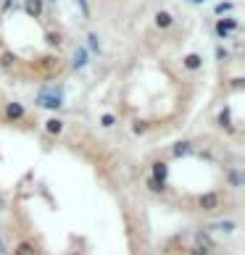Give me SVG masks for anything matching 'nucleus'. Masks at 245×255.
<instances>
[{
    "label": "nucleus",
    "mask_w": 245,
    "mask_h": 255,
    "mask_svg": "<svg viewBox=\"0 0 245 255\" xmlns=\"http://www.w3.org/2000/svg\"><path fill=\"white\" fill-rule=\"evenodd\" d=\"M195 211L198 213H219L224 205H227V192H222V190H206L201 195H195Z\"/></svg>",
    "instance_id": "1"
},
{
    "label": "nucleus",
    "mask_w": 245,
    "mask_h": 255,
    "mask_svg": "<svg viewBox=\"0 0 245 255\" xmlns=\"http://www.w3.org/2000/svg\"><path fill=\"white\" fill-rule=\"evenodd\" d=\"M3 119L8 121V124H26V127L37 124V121H32L29 111L24 108V103H18V100H8V103H3Z\"/></svg>",
    "instance_id": "2"
},
{
    "label": "nucleus",
    "mask_w": 245,
    "mask_h": 255,
    "mask_svg": "<svg viewBox=\"0 0 245 255\" xmlns=\"http://www.w3.org/2000/svg\"><path fill=\"white\" fill-rule=\"evenodd\" d=\"M32 66H34V71L40 74V77H45V79L55 77V74L63 69V63H61L58 55H42V58H37Z\"/></svg>",
    "instance_id": "3"
},
{
    "label": "nucleus",
    "mask_w": 245,
    "mask_h": 255,
    "mask_svg": "<svg viewBox=\"0 0 245 255\" xmlns=\"http://www.w3.org/2000/svg\"><path fill=\"white\" fill-rule=\"evenodd\" d=\"M37 106L40 108H48V111H58L61 106H63V98H61V92H55V90H45V92H40L37 95Z\"/></svg>",
    "instance_id": "4"
},
{
    "label": "nucleus",
    "mask_w": 245,
    "mask_h": 255,
    "mask_svg": "<svg viewBox=\"0 0 245 255\" xmlns=\"http://www.w3.org/2000/svg\"><path fill=\"white\" fill-rule=\"evenodd\" d=\"M240 29V21L238 18H219V21L214 24V32L219 40H230V34L232 32H238Z\"/></svg>",
    "instance_id": "5"
},
{
    "label": "nucleus",
    "mask_w": 245,
    "mask_h": 255,
    "mask_svg": "<svg viewBox=\"0 0 245 255\" xmlns=\"http://www.w3.org/2000/svg\"><path fill=\"white\" fill-rule=\"evenodd\" d=\"M174 24H177V18H174V13H172V11H166V8H161V11H156V16H153V26H156V29L169 32Z\"/></svg>",
    "instance_id": "6"
},
{
    "label": "nucleus",
    "mask_w": 245,
    "mask_h": 255,
    "mask_svg": "<svg viewBox=\"0 0 245 255\" xmlns=\"http://www.w3.org/2000/svg\"><path fill=\"white\" fill-rule=\"evenodd\" d=\"M11 255H42V250L37 248V242L29 240V237H21L16 245H13V253Z\"/></svg>",
    "instance_id": "7"
},
{
    "label": "nucleus",
    "mask_w": 245,
    "mask_h": 255,
    "mask_svg": "<svg viewBox=\"0 0 245 255\" xmlns=\"http://www.w3.org/2000/svg\"><path fill=\"white\" fill-rule=\"evenodd\" d=\"M206 232H219V234H232L235 229H238V221H232V219H222V221H214L209 226H203Z\"/></svg>",
    "instance_id": "8"
},
{
    "label": "nucleus",
    "mask_w": 245,
    "mask_h": 255,
    "mask_svg": "<svg viewBox=\"0 0 245 255\" xmlns=\"http://www.w3.org/2000/svg\"><path fill=\"white\" fill-rule=\"evenodd\" d=\"M195 248H203V250L214 253V250H216V240L211 237V232L198 229V232H195Z\"/></svg>",
    "instance_id": "9"
},
{
    "label": "nucleus",
    "mask_w": 245,
    "mask_h": 255,
    "mask_svg": "<svg viewBox=\"0 0 245 255\" xmlns=\"http://www.w3.org/2000/svg\"><path fill=\"white\" fill-rule=\"evenodd\" d=\"M24 13L29 18H42L45 16V0H24Z\"/></svg>",
    "instance_id": "10"
},
{
    "label": "nucleus",
    "mask_w": 245,
    "mask_h": 255,
    "mask_svg": "<svg viewBox=\"0 0 245 255\" xmlns=\"http://www.w3.org/2000/svg\"><path fill=\"white\" fill-rule=\"evenodd\" d=\"M216 127L224 129L227 134H235V131H238V127H235V121H232V116H230V108H222V111H219V116H216Z\"/></svg>",
    "instance_id": "11"
},
{
    "label": "nucleus",
    "mask_w": 245,
    "mask_h": 255,
    "mask_svg": "<svg viewBox=\"0 0 245 255\" xmlns=\"http://www.w3.org/2000/svg\"><path fill=\"white\" fill-rule=\"evenodd\" d=\"M42 129L48 131L50 137H61V134H63V129H66V124H63L58 116H50L48 121H42Z\"/></svg>",
    "instance_id": "12"
},
{
    "label": "nucleus",
    "mask_w": 245,
    "mask_h": 255,
    "mask_svg": "<svg viewBox=\"0 0 245 255\" xmlns=\"http://www.w3.org/2000/svg\"><path fill=\"white\" fill-rule=\"evenodd\" d=\"M182 69H187V71H201V69H203V55H201V53H187V55H182Z\"/></svg>",
    "instance_id": "13"
},
{
    "label": "nucleus",
    "mask_w": 245,
    "mask_h": 255,
    "mask_svg": "<svg viewBox=\"0 0 245 255\" xmlns=\"http://www.w3.org/2000/svg\"><path fill=\"white\" fill-rule=\"evenodd\" d=\"M150 176L158 179V182H166L169 179V163L166 160H153V163H150Z\"/></svg>",
    "instance_id": "14"
},
{
    "label": "nucleus",
    "mask_w": 245,
    "mask_h": 255,
    "mask_svg": "<svg viewBox=\"0 0 245 255\" xmlns=\"http://www.w3.org/2000/svg\"><path fill=\"white\" fill-rule=\"evenodd\" d=\"M16 66H18V58H16V53L5 50V48H0V69H5V71H13Z\"/></svg>",
    "instance_id": "15"
},
{
    "label": "nucleus",
    "mask_w": 245,
    "mask_h": 255,
    "mask_svg": "<svg viewBox=\"0 0 245 255\" xmlns=\"http://www.w3.org/2000/svg\"><path fill=\"white\" fill-rule=\"evenodd\" d=\"M193 150H195L193 139H182V142H177V145L172 147V155H174V158H182V155H190Z\"/></svg>",
    "instance_id": "16"
},
{
    "label": "nucleus",
    "mask_w": 245,
    "mask_h": 255,
    "mask_svg": "<svg viewBox=\"0 0 245 255\" xmlns=\"http://www.w3.org/2000/svg\"><path fill=\"white\" fill-rule=\"evenodd\" d=\"M45 45H48V48H61V45H63V34L58 29H45Z\"/></svg>",
    "instance_id": "17"
},
{
    "label": "nucleus",
    "mask_w": 245,
    "mask_h": 255,
    "mask_svg": "<svg viewBox=\"0 0 245 255\" xmlns=\"http://www.w3.org/2000/svg\"><path fill=\"white\" fill-rule=\"evenodd\" d=\"M145 187H148V190L153 192V195H166V190H169L166 182H158V179H153V176L145 179Z\"/></svg>",
    "instance_id": "18"
},
{
    "label": "nucleus",
    "mask_w": 245,
    "mask_h": 255,
    "mask_svg": "<svg viewBox=\"0 0 245 255\" xmlns=\"http://www.w3.org/2000/svg\"><path fill=\"white\" fill-rule=\"evenodd\" d=\"M227 182L232 190H240L243 187V176H240V168H227Z\"/></svg>",
    "instance_id": "19"
},
{
    "label": "nucleus",
    "mask_w": 245,
    "mask_h": 255,
    "mask_svg": "<svg viewBox=\"0 0 245 255\" xmlns=\"http://www.w3.org/2000/svg\"><path fill=\"white\" fill-rule=\"evenodd\" d=\"M232 11H235V3H232V0H224V3H219V5L214 8L216 16H224V13H232Z\"/></svg>",
    "instance_id": "20"
},
{
    "label": "nucleus",
    "mask_w": 245,
    "mask_h": 255,
    "mask_svg": "<svg viewBox=\"0 0 245 255\" xmlns=\"http://www.w3.org/2000/svg\"><path fill=\"white\" fill-rule=\"evenodd\" d=\"M116 121H119V119L114 116V113H103V116H100V127H103V129H114Z\"/></svg>",
    "instance_id": "21"
},
{
    "label": "nucleus",
    "mask_w": 245,
    "mask_h": 255,
    "mask_svg": "<svg viewBox=\"0 0 245 255\" xmlns=\"http://www.w3.org/2000/svg\"><path fill=\"white\" fill-rule=\"evenodd\" d=\"M84 63H87V50L79 48L77 53H74V69H82Z\"/></svg>",
    "instance_id": "22"
},
{
    "label": "nucleus",
    "mask_w": 245,
    "mask_h": 255,
    "mask_svg": "<svg viewBox=\"0 0 245 255\" xmlns=\"http://www.w3.org/2000/svg\"><path fill=\"white\" fill-rule=\"evenodd\" d=\"M216 61H222V63L230 61V50L224 48V45H216Z\"/></svg>",
    "instance_id": "23"
},
{
    "label": "nucleus",
    "mask_w": 245,
    "mask_h": 255,
    "mask_svg": "<svg viewBox=\"0 0 245 255\" xmlns=\"http://www.w3.org/2000/svg\"><path fill=\"white\" fill-rule=\"evenodd\" d=\"M87 45L92 53H100V42H98V34H87Z\"/></svg>",
    "instance_id": "24"
},
{
    "label": "nucleus",
    "mask_w": 245,
    "mask_h": 255,
    "mask_svg": "<svg viewBox=\"0 0 245 255\" xmlns=\"http://www.w3.org/2000/svg\"><path fill=\"white\" fill-rule=\"evenodd\" d=\"M132 131H135V134H145V131H148V124H140V121H137V124L132 127Z\"/></svg>",
    "instance_id": "25"
},
{
    "label": "nucleus",
    "mask_w": 245,
    "mask_h": 255,
    "mask_svg": "<svg viewBox=\"0 0 245 255\" xmlns=\"http://www.w3.org/2000/svg\"><path fill=\"white\" fill-rule=\"evenodd\" d=\"M77 3H79V8H82L84 18H90V5H87V0H77Z\"/></svg>",
    "instance_id": "26"
},
{
    "label": "nucleus",
    "mask_w": 245,
    "mask_h": 255,
    "mask_svg": "<svg viewBox=\"0 0 245 255\" xmlns=\"http://www.w3.org/2000/svg\"><path fill=\"white\" fill-rule=\"evenodd\" d=\"M13 5H16V0H3V5H0V11L5 13V11H11Z\"/></svg>",
    "instance_id": "27"
},
{
    "label": "nucleus",
    "mask_w": 245,
    "mask_h": 255,
    "mask_svg": "<svg viewBox=\"0 0 245 255\" xmlns=\"http://www.w3.org/2000/svg\"><path fill=\"white\" fill-rule=\"evenodd\" d=\"M190 255H211V253L203 250V248H190Z\"/></svg>",
    "instance_id": "28"
},
{
    "label": "nucleus",
    "mask_w": 245,
    "mask_h": 255,
    "mask_svg": "<svg viewBox=\"0 0 245 255\" xmlns=\"http://www.w3.org/2000/svg\"><path fill=\"white\" fill-rule=\"evenodd\" d=\"M5 208H8V200H5V195H3V192H0V213H3V211H5Z\"/></svg>",
    "instance_id": "29"
},
{
    "label": "nucleus",
    "mask_w": 245,
    "mask_h": 255,
    "mask_svg": "<svg viewBox=\"0 0 245 255\" xmlns=\"http://www.w3.org/2000/svg\"><path fill=\"white\" fill-rule=\"evenodd\" d=\"M230 87H232V90H240V87H243V79H240V77H238V79H232Z\"/></svg>",
    "instance_id": "30"
},
{
    "label": "nucleus",
    "mask_w": 245,
    "mask_h": 255,
    "mask_svg": "<svg viewBox=\"0 0 245 255\" xmlns=\"http://www.w3.org/2000/svg\"><path fill=\"white\" fill-rule=\"evenodd\" d=\"M0 255H8V248H5V242H3V237H0Z\"/></svg>",
    "instance_id": "31"
},
{
    "label": "nucleus",
    "mask_w": 245,
    "mask_h": 255,
    "mask_svg": "<svg viewBox=\"0 0 245 255\" xmlns=\"http://www.w3.org/2000/svg\"><path fill=\"white\" fill-rule=\"evenodd\" d=\"M193 3H206V0H193Z\"/></svg>",
    "instance_id": "32"
}]
</instances>
